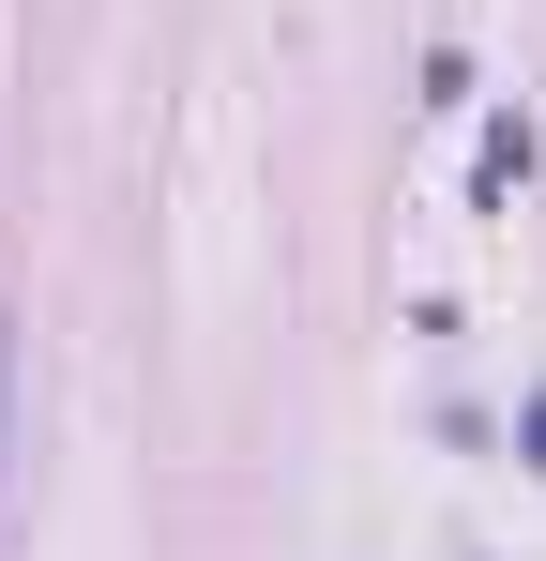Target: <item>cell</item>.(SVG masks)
I'll list each match as a JSON object with an SVG mask.
<instances>
[{
    "label": "cell",
    "instance_id": "1",
    "mask_svg": "<svg viewBox=\"0 0 546 561\" xmlns=\"http://www.w3.org/2000/svg\"><path fill=\"white\" fill-rule=\"evenodd\" d=\"M0 501H15V334H0Z\"/></svg>",
    "mask_w": 546,
    "mask_h": 561
}]
</instances>
